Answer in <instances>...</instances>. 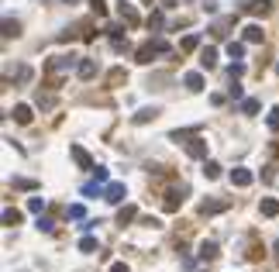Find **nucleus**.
<instances>
[{"label":"nucleus","instance_id":"1","mask_svg":"<svg viewBox=\"0 0 279 272\" xmlns=\"http://www.w3.org/2000/svg\"><path fill=\"white\" fill-rule=\"evenodd\" d=\"M73 69H80V62H76V56L69 52V56H52L48 62H45V76H48V86L55 90L62 83V76L66 73H73Z\"/></svg>","mask_w":279,"mask_h":272},{"label":"nucleus","instance_id":"18","mask_svg":"<svg viewBox=\"0 0 279 272\" xmlns=\"http://www.w3.org/2000/svg\"><path fill=\"white\" fill-rule=\"evenodd\" d=\"M159 117V107H141L138 114H135V124H148V121H155Z\"/></svg>","mask_w":279,"mask_h":272},{"label":"nucleus","instance_id":"23","mask_svg":"<svg viewBox=\"0 0 279 272\" xmlns=\"http://www.w3.org/2000/svg\"><path fill=\"white\" fill-rule=\"evenodd\" d=\"M4 224H7V228H18V224H21V210L7 207V210H4Z\"/></svg>","mask_w":279,"mask_h":272},{"label":"nucleus","instance_id":"33","mask_svg":"<svg viewBox=\"0 0 279 272\" xmlns=\"http://www.w3.org/2000/svg\"><path fill=\"white\" fill-rule=\"evenodd\" d=\"M107 35L118 41V38H124V24H107Z\"/></svg>","mask_w":279,"mask_h":272},{"label":"nucleus","instance_id":"41","mask_svg":"<svg viewBox=\"0 0 279 272\" xmlns=\"http://www.w3.org/2000/svg\"><path fill=\"white\" fill-rule=\"evenodd\" d=\"M241 73H245V62H235V66H231V79L241 76Z\"/></svg>","mask_w":279,"mask_h":272},{"label":"nucleus","instance_id":"16","mask_svg":"<svg viewBox=\"0 0 279 272\" xmlns=\"http://www.w3.org/2000/svg\"><path fill=\"white\" fill-rule=\"evenodd\" d=\"M11 114H14V121H18V124H31V107H28V103H18V107H14V111H11Z\"/></svg>","mask_w":279,"mask_h":272},{"label":"nucleus","instance_id":"2","mask_svg":"<svg viewBox=\"0 0 279 272\" xmlns=\"http://www.w3.org/2000/svg\"><path fill=\"white\" fill-rule=\"evenodd\" d=\"M69 155H73V162H76L80 169H86V173H93V169H97V162L86 155V148H83V145H69Z\"/></svg>","mask_w":279,"mask_h":272},{"label":"nucleus","instance_id":"12","mask_svg":"<svg viewBox=\"0 0 279 272\" xmlns=\"http://www.w3.org/2000/svg\"><path fill=\"white\" fill-rule=\"evenodd\" d=\"M135 56H138L141 66H148V62H152V56H159V48H155V41H145V45H141Z\"/></svg>","mask_w":279,"mask_h":272},{"label":"nucleus","instance_id":"24","mask_svg":"<svg viewBox=\"0 0 279 272\" xmlns=\"http://www.w3.org/2000/svg\"><path fill=\"white\" fill-rule=\"evenodd\" d=\"M228 28H235V18H220L217 24H214V35H217V38H224V35H228Z\"/></svg>","mask_w":279,"mask_h":272},{"label":"nucleus","instance_id":"28","mask_svg":"<svg viewBox=\"0 0 279 272\" xmlns=\"http://www.w3.org/2000/svg\"><path fill=\"white\" fill-rule=\"evenodd\" d=\"M28 210L31 214H41L45 210V196H28Z\"/></svg>","mask_w":279,"mask_h":272},{"label":"nucleus","instance_id":"15","mask_svg":"<svg viewBox=\"0 0 279 272\" xmlns=\"http://www.w3.org/2000/svg\"><path fill=\"white\" fill-rule=\"evenodd\" d=\"M200 66H203V69H214V66H217V48H210V45L200 48Z\"/></svg>","mask_w":279,"mask_h":272},{"label":"nucleus","instance_id":"22","mask_svg":"<svg viewBox=\"0 0 279 272\" xmlns=\"http://www.w3.org/2000/svg\"><path fill=\"white\" fill-rule=\"evenodd\" d=\"M228 56L235 59V62L245 59V41H228Z\"/></svg>","mask_w":279,"mask_h":272},{"label":"nucleus","instance_id":"25","mask_svg":"<svg viewBox=\"0 0 279 272\" xmlns=\"http://www.w3.org/2000/svg\"><path fill=\"white\" fill-rule=\"evenodd\" d=\"M18 35H21V24L7 18V21H4V38H18Z\"/></svg>","mask_w":279,"mask_h":272},{"label":"nucleus","instance_id":"39","mask_svg":"<svg viewBox=\"0 0 279 272\" xmlns=\"http://www.w3.org/2000/svg\"><path fill=\"white\" fill-rule=\"evenodd\" d=\"M152 41H155V48H159V56H162V52H169V41H165V38H152Z\"/></svg>","mask_w":279,"mask_h":272},{"label":"nucleus","instance_id":"43","mask_svg":"<svg viewBox=\"0 0 279 272\" xmlns=\"http://www.w3.org/2000/svg\"><path fill=\"white\" fill-rule=\"evenodd\" d=\"M276 255H279V241H276Z\"/></svg>","mask_w":279,"mask_h":272},{"label":"nucleus","instance_id":"19","mask_svg":"<svg viewBox=\"0 0 279 272\" xmlns=\"http://www.w3.org/2000/svg\"><path fill=\"white\" fill-rule=\"evenodd\" d=\"M259 210H262V217H279V200H272V196H269V200H262Z\"/></svg>","mask_w":279,"mask_h":272},{"label":"nucleus","instance_id":"29","mask_svg":"<svg viewBox=\"0 0 279 272\" xmlns=\"http://www.w3.org/2000/svg\"><path fill=\"white\" fill-rule=\"evenodd\" d=\"M80 252H97V238H93V234H86V238H80Z\"/></svg>","mask_w":279,"mask_h":272},{"label":"nucleus","instance_id":"30","mask_svg":"<svg viewBox=\"0 0 279 272\" xmlns=\"http://www.w3.org/2000/svg\"><path fill=\"white\" fill-rule=\"evenodd\" d=\"M262 255H265V248H262L259 241H255V238H252V248H248V262H259Z\"/></svg>","mask_w":279,"mask_h":272},{"label":"nucleus","instance_id":"40","mask_svg":"<svg viewBox=\"0 0 279 272\" xmlns=\"http://www.w3.org/2000/svg\"><path fill=\"white\" fill-rule=\"evenodd\" d=\"M93 176H97V183H107V169H103V166H97V169H93Z\"/></svg>","mask_w":279,"mask_h":272},{"label":"nucleus","instance_id":"20","mask_svg":"<svg viewBox=\"0 0 279 272\" xmlns=\"http://www.w3.org/2000/svg\"><path fill=\"white\" fill-rule=\"evenodd\" d=\"M183 83H186V90H193V93H197V90H203V76H200V73H186V76H183Z\"/></svg>","mask_w":279,"mask_h":272},{"label":"nucleus","instance_id":"9","mask_svg":"<svg viewBox=\"0 0 279 272\" xmlns=\"http://www.w3.org/2000/svg\"><path fill=\"white\" fill-rule=\"evenodd\" d=\"M220 210H228V200H203V203H200V214L203 217L220 214Z\"/></svg>","mask_w":279,"mask_h":272},{"label":"nucleus","instance_id":"46","mask_svg":"<svg viewBox=\"0 0 279 272\" xmlns=\"http://www.w3.org/2000/svg\"><path fill=\"white\" fill-rule=\"evenodd\" d=\"M145 4H152V0H145Z\"/></svg>","mask_w":279,"mask_h":272},{"label":"nucleus","instance_id":"6","mask_svg":"<svg viewBox=\"0 0 279 272\" xmlns=\"http://www.w3.org/2000/svg\"><path fill=\"white\" fill-rule=\"evenodd\" d=\"M186 155L190 158H207V138L193 135L190 141H186Z\"/></svg>","mask_w":279,"mask_h":272},{"label":"nucleus","instance_id":"34","mask_svg":"<svg viewBox=\"0 0 279 272\" xmlns=\"http://www.w3.org/2000/svg\"><path fill=\"white\" fill-rule=\"evenodd\" d=\"M90 7H93L97 18H107V4H103V0H90Z\"/></svg>","mask_w":279,"mask_h":272},{"label":"nucleus","instance_id":"4","mask_svg":"<svg viewBox=\"0 0 279 272\" xmlns=\"http://www.w3.org/2000/svg\"><path fill=\"white\" fill-rule=\"evenodd\" d=\"M183 200H186V190H169V193H165V200H162V207H165V210H169V214H176V210H180L183 207Z\"/></svg>","mask_w":279,"mask_h":272},{"label":"nucleus","instance_id":"7","mask_svg":"<svg viewBox=\"0 0 279 272\" xmlns=\"http://www.w3.org/2000/svg\"><path fill=\"white\" fill-rule=\"evenodd\" d=\"M255 183V176H252V169H245V166H238V169H231V186H252Z\"/></svg>","mask_w":279,"mask_h":272},{"label":"nucleus","instance_id":"3","mask_svg":"<svg viewBox=\"0 0 279 272\" xmlns=\"http://www.w3.org/2000/svg\"><path fill=\"white\" fill-rule=\"evenodd\" d=\"M118 18L124 21V24H128V28H138V24H141L138 11H135V7H131V4H128V0H121V4H118Z\"/></svg>","mask_w":279,"mask_h":272},{"label":"nucleus","instance_id":"10","mask_svg":"<svg viewBox=\"0 0 279 272\" xmlns=\"http://www.w3.org/2000/svg\"><path fill=\"white\" fill-rule=\"evenodd\" d=\"M97 59H80V69H76V73H80V79H93L97 76Z\"/></svg>","mask_w":279,"mask_h":272},{"label":"nucleus","instance_id":"32","mask_svg":"<svg viewBox=\"0 0 279 272\" xmlns=\"http://www.w3.org/2000/svg\"><path fill=\"white\" fill-rule=\"evenodd\" d=\"M265 124H269V131H279V107H272V111H269Z\"/></svg>","mask_w":279,"mask_h":272},{"label":"nucleus","instance_id":"11","mask_svg":"<svg viewBox=\"0 0 279 272\" xmlns=\"http://www.w3.org/2000/svg\"><path fill=\"white\" fill-rule=\"evenodd\" d=\"M245 11L248 14H269L272 11V0H245Z\"/></svg>","mask_w":279,"mask_h":272},{"label":"nucleus","instance_id":"31","mask_svg":"<svg viewBox=\"0 0 279 272\" xmlns=\"http://www.w3.org/2000/svg\"><path fill=\"white\" fill-rule=\"evenodd\" d=\"M66 214L73 217V221H83V217H86V210H83V203H73V207H66Z\"/></svg>","mask_w":279,"mask_h":272},{"label":"nucleus","instance_id":"37","mask_svg":"<svg viewBox=\"0 0 279 272\" xmlns=\"http://www.w3.org/2000/svg\"><path fill=\"white\" fill-rule=\"evenodd\" d=\"M14 190H35V183L31 179H14Z\"/></svg>","mask_w":279,"mask_h":272},{"label":"nucleus","instance_id":"45","mask_svg":"<svg viewBox=\"0 0 279 272\" xmlns=\"http://www.w3.org/2000/svg\"><path fill=\"white\" fill-rule=\"evenodd\" d=\"M276 73H279V62H276Z\"/></svg>","mask_w":279,"mask_h":272},{"label":"nucleus","instance_id":"8","mask_svg":"<svg viewBox=\"0 0 279 272\" xmlns=\"http://www.w3.org/2000/svg\"><path fill=\"white\" fill-rule=\"evenodd\" d=\"M121 83H128V69H124V66H114V69L107 73V86H110V90H118Z\"/></svg>","mask_w":279,"mask_h":272},{"label":"nucleus","instance_id":"42","mask_svg":"<svg viewBox=\"0 0 279 272\" xmlns=\"http://www.w3.org/2000/svg\"><path fill=\"white\" fill-rule=\"evenodd\" d=\"M110 272H131V269H128L124 262H114V269H110Z\"/></svg>","mask_w":279,"mask_h":272},{"label":"nucleus","instance_id":"14","mask_svg":"<svg viewBox=\"0 0 279 272\" xmlns=\"http://www.w3.org/2000/svg\"><path fill=\"white\" fill-rule=\"evenodd\" d=\"M135 217H138V207H135V203H124V207L118 210V224L124 228V224H131Z\"/></svg>","mask_w":279,"mask_h":272},{"label":"nucleus","instance_id":"27","mask_svg":"<svg viewBox=\"0 0 279 272\" xmlns=\"http://www.w3.org/2000/svg\"><path fill=\"white\" fill-rule=\"evenodd\" d=\"M203 176H207V179H217L220 166H217V162H210V158H203Z\"/></svg>","mask_w":279,"mask_h":272},{"label":"nucleus","instance_id":"21","mask_svg":"<svg viewBox=\"0 0 279 272\" xmlns=\"http://www.w3.org/2000/svg\"><path fill=\"white\" fill-rule=\"evenodd\" d=\"M197 48H200V35H186L180 41V52H197Z\"/></svg>","mask_w":279,"mask_h":272},{"label":"nucleus","instance_id":"17","mask_svg":"<svg viewBox=\"0 0 279 272\" xmlns=\"http://www.w3.org/2000/svg\"><path fill=\"white\" fill-rule=\"evenodd\" d=\"M217 258V241H203L200 245V262H214Z\"/></svg>","mask_w":279,"mask_h":272},{"label":"nucleus","instance_id":"26","mask_svg":"<svg viewBox=\"0 0 279 272\" xmlns=\"http://www.w3.org/2000/svg\"><path fill=\"white\" fill-rule=\"evenodd\" d=\"M241 111H245V114H259V111H262V100H255V97L241 100Z\"/></svg>","mask_w":279,"mask_h":272},{"label":"nucleus","instance_id":"13","mask_svg":"<svg viewBox=\"0 0 279 272\" xmlns=\"http://www.w3.org/2000/svg\"><path fill=\"white\" fill-rule=\"evenodd\" d=\"M262 38H265L262 24H245V41H248V45H259Z\"/></svg>","mask_w":279,"mask_h":272},{"label":"nucleus","instance_id":"35","mask_svg":"<svg viewBox=\"0 0 279 272\" xmlns=\"http://www.w3.org/2000/svg\"><path fill=\"white\" fill-rule=\"evenodd\" d=\"M52 228H55V221H52V217H41V214H38V231H52Z\"/></svg>","mask_w":279,"mask_h":272},{"label":"nucleus","instance_id":"5","mask_svg":"<svg viewBox=\"0 0 279 272\" xmlns=\"http://www.w3.org/2000/svg\"><path fill=\"white\" fill-rule=\"evenodd\" d=\"M124 196H128L124 183H107V186H103V200H107V203H124Z\"/></svg>","mask_w":279,"mask_h":272},{"label":"nucleus","instance_id":"44","mask_svg":"<svg viewBox=\"0 0 279 272\" xmlns=\"http://www.w3.org/2000/svg\"><path fill=\"white\" fill-rule=\"evenodd\" d=\"M66 4H76V0H66Z\"/></svg>","mask_w":279,"mask_h":272},{"label":"nucleus","instance_id":"38","mask_svg":"<svg viewBox=\"0 0 279 272\" xmlns=\"http://www.w3.org/2000/svg\"><path fill=\"white\" fill-rule=\"evenodd\" d=\"M148 28H162V14H159V11H155V14L148 18Z\"/></svg>","mask_w":279,"mask_h":272},{"label":"nucleus","instance_id":"36","mask_svg":"<svg viewBox=\"0 0 279 272\" xmlns=\"http://www.w3.org/2000/svg\"><path fill=\"white\" fill-rule=\"evenodd\" d=\"M83 196H100V186L97 183H86V186H83Z\"/></svg>","mask_w":279,"mask_h":272}]
</instances>
